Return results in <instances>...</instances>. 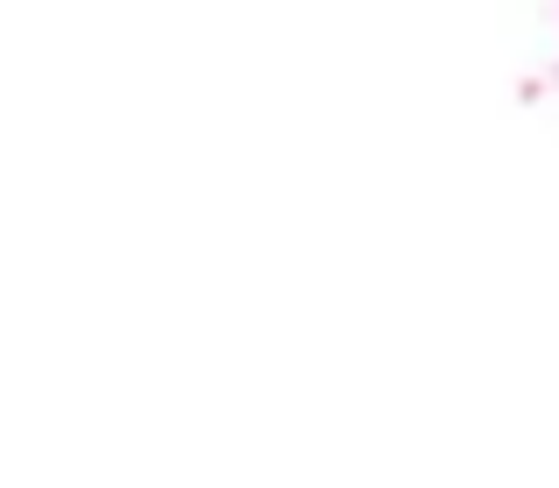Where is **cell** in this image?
Instances as JSON below:
<instances>
[]
</instances>
